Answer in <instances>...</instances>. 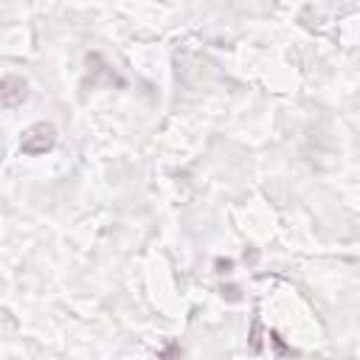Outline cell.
<instances>
[{"mask_svg": "<svg viewBox=\"0 0 360 360\" xmlns=\"http://www.w3.org/2000/svg\"><path fill=\"white\" fill-rule=\"evenodd\" d=\"M53 143H56V127L51 121H37L20 132V152L22 155H31V158L45 155L53 149Z\"/></svg>", "mask_w": 360, "mask_h": 360, "instance_id": "cell-1", "label": "cell"}, {"mask_svg": "<svg viewBox=\"0 0 360 360\" xmlns=\"http://www.w3.org/2000/svg\"><path fill=\"white\" fill-rule=\"evenodd\" d=\"M28 101V82L17 73H6L0 79V104L3 107H20Z\"/></svg>", "mask_w": 360, "mask_h": 360, "instance_id": "cell-2", "label": "cell"}, {"mask_svg": "<svg viewBox=\"0 0 360 360\" xmlns=\"http://www.w3.org/2000/svg\"><path fill=\"white\" fill-rule=\"evenodd\" d=\"M231 267H233V262H231V259H217V273H219V276H228V273H231Z\"/></svg>", "mask_w": 360, "mask_h": 360, "instance_id": "cell-3", "label": "cell"}]
</instances>
